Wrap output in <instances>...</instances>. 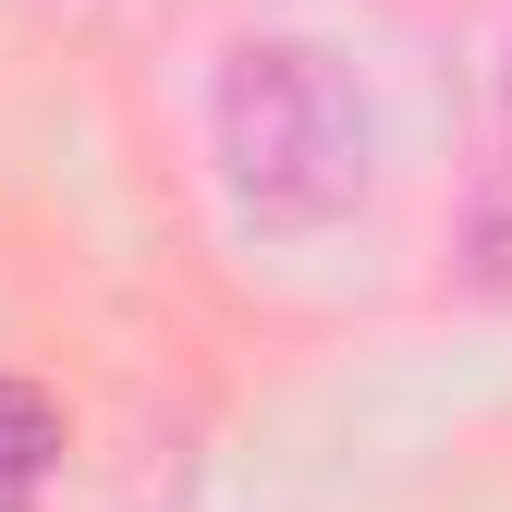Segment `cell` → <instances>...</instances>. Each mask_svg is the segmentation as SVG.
Returning <instances> with one entry per match:
<instances>
[{
    "label": "cell",
    "instance_id": "6da1fadb",
    "mask_svg": "<svg viewBox=\"0 0 512 512\" xmlns=\"http://www.w3.org/2000/svg\"><path fill=\"white\" fill-rule=\"evenodd\" d=\"M208 135H220V183L256 220H330L366 196V98L317 37H244L208 86Z\"/></svg>",
    "mask_w": 512,
    "mask_h": 512
},
{
    "label": "cell",
    "instance_id": "7a4b0ae2",
    "mask_svg": "<svg viewBox=\"0 0 512 512\" xmlns=\"http://www.w3.org/2000/svg\"><path fill=\"white\" fill-rule=\"evenodd\" d=\"M49 464H61V403L25 391V378H0V512H37Z\"/></svg>",
    "mask_w": 512,
    "mask_h": 512
},
{
    "label": "cell",
    "instance_id": "3957f363",
    "mask_svg": "<svg viewBox=\"0 0 512 512\" xmlns=\"http://www.w3.org/2000/svg\"><path fill=\"white\" fill-rule=\"evenodd\" d=\"M500 147H512V49H500Z\"/></svg>",
    "mask_w": 512,
    "mask_h": 512
}]
</instances>
